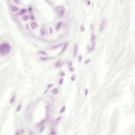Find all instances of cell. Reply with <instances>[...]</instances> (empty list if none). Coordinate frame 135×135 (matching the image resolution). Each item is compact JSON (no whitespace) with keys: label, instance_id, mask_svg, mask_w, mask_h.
I'll return each instance as SVG.
<instances>
[{"label":"cell","instance_id":"cell-1","mask_svg":"<svg viewBox=\"0 0 135 135\" xmlns=\"http://www.w3.org/2000/svg\"><path fill=\"white\" fill-rule=\"evenodd\" d=\"M11 50V46L7 43H3L1 45L0 51L2 55H6L9 53Z\"/></svg>","mask_w":135,"mask_h":135}]
</instances>
